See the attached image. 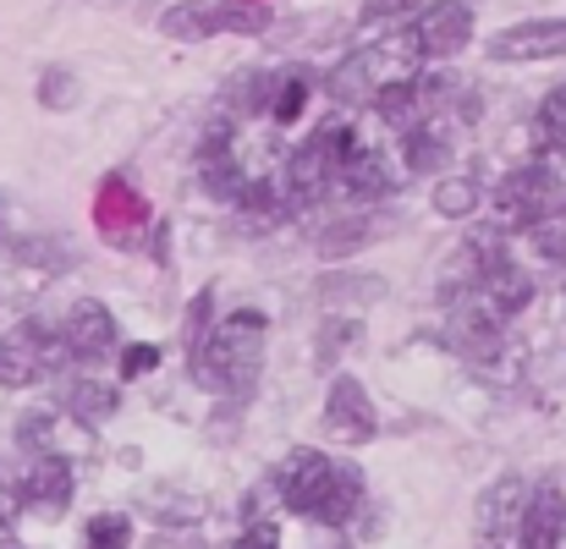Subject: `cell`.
Returning a JSON list of instances; mask_svg holds the SVG:
<instances>
[{
	"instance_id": "6da1fadb",
	"label": "cell",
	"mask_w": 566,
	"mask_h": 549,
	"mask_svg": "<svg viewBox=\"0 0 566 549\" xmlns=\"http://www.w3.org/2000/svg\"><path fill=\"white\" fill-rule=\"evenodd\" d=\"M275 495L292 517H308L319 528H342L364 506V473L353 462H336V456L314 451V445H297L275 467Z\"/></svg>"
},
{
	"instance_id": "7a4b0ae2",
	"label": "cell",
	"mask_w": 566,
	"mask_h": 549,
	"mask_svg": "<svg viewBox=\"0 0 566 549\" xmlns=\"http://www.w3.org/2000/svg\"><path fill=\"white\" fill-rule=\"evenodd\" d=\"M495 209L517 225L528 253L566 258V182L551 166H517L495 187Z\"/></svg>"
},
{
	"instance_id": "3957f363",
	"label": "cell",
	"mask_w": 566,
	"mask_h": 549,
	"mask_svg": "<svg viewBox=\"0 0 566 549\" xmlns=\"http://www.w3.org/2000/svg\"><path fill=\"white\" fill-rule=\"evenodd\" d=\"M264 330H270V319L259 308L226 314L209 330V347L192 368V379L203 390H220V395H248L259 384V368H264Z\"/></svg>"
},
{
	"instance_id": "277c9868",
	"label": "cell",
	"mask_w": 566,
	"mask_h": 549,
	"mask_svg": "<svg viewBox=\"0 0 566 549\" xmlns=\"http://www.w3.org/2000/svg\"><path fill=\"white\" fill-rule=\"evenodd\" d=\"M418 66H423L418 39H412V28H401V33H385L375 44L353 50V55L325 77V88H331V99H342V105H375L385 88L412 83Z\"/></svg>"
},
{
	"instance_id": "5b68a950",
	"label": "cell",
	"mask_w": 566,
	"mask_h": 549,
	"mask_svg": "<svg viewBox=\"0 0 566 549\" xmlns=\"http://www.w3.org/2000/svg\"><path fill=\"white\" fill-rule=\"evenodd\" d=\"M353 149H358V138H353L347 122H325L319 133H308V138L297 144V155L286 160V171H281L286 209H308V203L331 198V192H336V177H342V160H347Z\"/></svg>"
},
{
	"instance_id": "8992f818",
	"label": "cell",
	"mask_w": 566,
	"mask_h": 549,
	"mask_svg": "<svg viewBox=\"0 0 566 549\" xmlns=\"http://www.w3.org/2000/svg\"><path fill=\"white\" fill-rule=\"evenodd\" d=\"M270 11L253 0H177L160 11V33L177 44H198V39H226V33H264Z\"/></svg>"
},
{
	"instance_id": "52a82bcc",
	"label": "cell",
	"mask_w": 566,
	"mask_h": 549,
	"mask_svg": "<svg viewBox=\"0 0 566 549\" xmlns=\"http://www.w3.org/2000/svg\"><path fill=\"white\" fill-rule=\"evenodd\" d=\"M61 358H66V347H61L39 319H22V325H11V330H6V341H0V384L22 390V384L44 379Z\"/></svg>"
},
{
	"instance_id": "ba28073f",
	"label": "cell",
	"mask_w": 566,
	"mask_h": 549,
	"mask_svg": "<svg viewBox=\"0 0 566 549\" xmlns=\"http://www.w3.org/2000/svg\"><path fill=\"white\" fill-rule=\"evenodd\" d=\"M523 511H528V484L512 473V478H495L484 495H479V517H473V534L484 549H517L523 539Z\"/></svg>"
},
{
	"instance_id": "9c48e42d",
	"label": "cell",
	"mask_w": 566,
	"mask_h": 549,
	"mask_svg": "<svg viewBox=\"0 0 566 549\" xmlns=\"http://www.w3.org/2000/svg\"><path fill=\"white\" fill-rule=\"evenodd\" d=\"M490 61L501 66H528V61H562L566 55V17H528V22H512L501 33H490L484 44Z\"/></svg>"
},
{
	"instance_id": "30bf717a",
	"label": "cell",
	"mask_w": 566,
	"mask_h": 549,
	"mask_svg": "<svg viewBox=\"0 0 566 549\" xmlns=\"http://www.w3.org/2000/svg\"><path fill=\"white\" fill-rule=\"evenodd\" d=\"M412 39L423 61H451L473 44V6L468 0H429L412 17Z\"/></svg>"
},
{
	"instance_id": "8fae6325",
	"label": "cell",
	"mask_w": 566,
	"mask_h": 549,
	"mask_svg": "<svg viewBox=\"0 0 566 549\" xmlns=\"http://www.w3.org/2000/svg\"><path fill=\"white\" fill-rule=\"evenodd\" d=\"M325 429L342 434L347 445H369V440L379 434L375 401H369V390H364L353 373H336V379H331V395H325Z\"/></svg>"
},
{
	"instance_id": "7c38bea8",
	"label": "cell",
	"mask_w": 566,
	"mask_h": 549,
	"mask_svg": "<svg viewBox=\"0 0 566 549\" xmlns=\"http://www.w3.org/2000/svg\"><path fill=\"white\" fill-rule=\"evenodd\" d=\"M468 297H473L495 325H506V319H517V314L534 303V281L517 270V258H495V264L468 286Z\"/></svg>"
},
{
	"instance_id": "4fadbf2b",
	"label": "cell",
	"mask_w": 566,
	"mask_h": 549,
	"mask_svg": "<svg viewBox=\"0 0 566 549\" xmlns=\"http://www.w3.org/2000/svg\"><path fill=\"white\" fill-rule=\"evenodd\" d=\"M61 347H66V358H77V363H105V358L116 352V319H111V308L94 303V297H77L72 314H66Z\"/></svg>"
},
{
	"instance_id": "5bb4252c",
	"label": "cell",
	"mask_w": 566,
	"mask_h": 549,
	"mask_svg": "<svg viewBox=\"0 0 566 549\" xmlns=\"http://www.w3.org/2000/svg\"><path fill=\"white\" fill-rule=\"evenodd\" d=\"M566 539V495L562 484H534L528 511H523V539L517 549H562Z\"/></svg>"
},
{
	"instance_id": "9a60e30c",
	"label": "cell",
	"mask_w": 566,
	"mask_h": 549,
	"mask_svg": "<svg viewBox=\"0 0 566 549\" xmlns=\"http://www.w3.org/2000/svg\"><path fill=\"white\" fill-rule=\"evenodd\" d=\"M17 495H22V506H33V511H66V500H72V467L50 451V456H33L28 462V473L17 478Z\"/></svg>"
},
{
	"instance_id": "2e32d148",
	"label": "cell",
	"mask_w": 566,
	"mask_h": 549,
	"mask_svg": "<svg viewBox=\"0 0 566 549\" xmlns=\"http://www.w3.org/2000/svg\"><path fill=\"white\" fill-rule=\"evenodd\" d=\"M451 341H457V352L490 363V358L501 352V325L468 297V303H457V314H451Z\"/></svg>"
},
{
	"instance_id": "e0dca14e",
	"label": "cell",
	"mask_w": 566,
	"mask_h": 549,
	"mask_svg": "<svg viewBox=\"0 0 566 549\" xmlns=\"http://www.w3.org/2000/svg\"><path fill=\"white\" fill-rule=\"evenodd\" d=\"M61 401H66V412H72L77 423H111V418L122 412V390L105 384V379H72V384L61 390Z\"/></svg>"
},
{
	"instance_id": "ac0fdd59",
	"label": "cell",
	"mask_w": 566,
	"mask_h": 549,
	"mask_svg": "<svg viewBox=\"0 0 566 549\" xmlns=\"http://www.w3.org/2000/svg\"><path fill=\"white\" fill-rule=\"evenodd\" d=\"M336 192L342 198H379V192H390V177H385V160H379L375 149H353L347 160H342V177H336Z\"/></svg>"
},
{
	"instance_id": "d6986e66",
	"label": "cell",
	"mask_w": 566,
	"mask_h": 549,
	"mask_svg": "<svg viewBox=\"0 0 566 549\" xmlns=\"http://www.w3.org/2000/svg\"><path fill=\"white\" fill-rule=\"evenodd\" d=\"M308 94H314V72H308V66H297V72H281V77H275V99H270V122L292 127V122L303 116Z\"/></svg>"
},
{
	"instance_id": "ffe728a7",
	"label": "cell",
	"mask_w": 566,
	"mask_h": 549,
	"mask_svg": "<svg viewBox=\"0 0 566 549\" xmlns=\"http://www.w3.org/2000/svg\"><path fill=\"white\" fill-rule=\"evenodd\" d=\"M534 144L545 155H566V83L539 99V110H534Z\"/></svg>"
},
{
	"instance_id": "44dd1931",
	"label": "cell",
	"mask_w": 566,
	"mask_h": 549,
	"mask_svg": "<svg viewBox=\"0 0 566 549\" xmlns=\"http://www.w3.org/2000/svg\"><path fill=\"white\" fill-rule=\"evenodd\" d=\"M369 236H375V220H369V214H347V220H336V225L319 231V253H325V258H347V253H358Z\"/></svg>"
},
{
	"instance_id": "7402d4cb",
	"label": "cell",
	"mask_w": 566,
	"mask_h": 549,
	"mask_svg": "<svg viewBox=\"0 0 566 549\" xmlns=\"http://www.w3.org/2000/svg\"><path fill=\"white\" fill-rule=\"evenodd\" d=\"M446 160H451V144L440 138L434 122H423V127L407 133V166L412 171H429V166H446Z\"/></svg>"
},
{
	"instance_id": "603a6c76",
	"label": "cell",
	"mask_w": 566,
	"mask_h": 549,
	"mask_svg": "<svg viewBox=\"0 0 566 549\" xmlns=\"http://www.w3.org/2000/svg\"><path fill=\"white\" fill-rule=\"evenodd\" d=\"M434 209H440L446 220L473 214V209H479V182H473V177H440V182H434Z\"/></svg>"
},
{
	"instance_id": "cb8c5ba5",
	"label": "cell",
	"mask_w": 566,
	"mask_h": 549,
	"mask_svg": "<svg viewBox=\"0 0 566 549\" xmlns=\"http://www.w3.org/2000/svg\"><path fill=\"white\" fill-rule=\"evenodd\" d=\"M429 0H364V11H358V28L364 33H379V28H396V22H407V17H418Z\"/></svg>"
},
{
	"instance_id": "d4e9b609",
	"label": "cell",
	"mask_w": 566,
	"mask_h": 549,
	"mask_svg": "<svg viewBox=\"0 0 566 549\" xmlns=\"http://www.w3.org/2000/svg\"><path fill=\"white\" fill-rule=\"evenodd\" d=\"M83 545L88 549H127L133 545V522H127V517H116V511H99V517H88Z\"/></svg>"
},
{
	"instance_id": "484cf974",
	"label": "cell",
	"mask_w": 566,
	"mask_h": 549,
	"mask_svg": "<svg viewBox=\"0 0 566 549\" xmlns=\"http://www.w3.org/2000/svg\"><path fill=\"white\" fill-rule=\"evenodd\" d=\"M270 99H275V72H242L231 83V105L237 110H270Z\"/></svg>"
},
{
	"instance_id": "4316f807",
	"label": "cell",
	"mask_w": 566,
	"mask_h": 549,
	"mask_svg": "<svg viewBox=\"0 0 566 549\" xmlns=\"http://www.w3.org/2000/svg\"><path fill=\"white\" fill-rule=\"evenodd\" d=\"M353 341H358V325H353V319L325 325V330H319V363H331V358H336V347H353Z\"/></svg>"
},
{
	"instance_id": "83f0119b",
	"label": "cell",
	"mask_w": 566,
	"mask_h": 549,
	"mask_svg": "<svg viewBox=\"0 0 566 549\" xmlns=\"http://www.w3.org/2000/svg\"><path fill=\"white\" fill-rule=\"evenodd\" d=\"M39 94H44V105H72L77 99V77L72 72H44V88Z\"/></svg>"
},
{
	"instance_id": "f1b7e54d",
	"label": "cell",
	"mask_w": 566,
	"mask_h": 549,
	"mask_svg": "<svg viewBox=\"0 0 566 549\" xmlns=\"http://www.w3.org/2000/svg\"><path fill=\"white\" fill-rule=\"evenodd\" d=\"M155 363H160V352H155V347H127V358H122V379H138V373H149Z\"/></svg>"
},
{
	"instance_id": "f546056e",
	"label": "cell",
	"mask_w": 566,
	"mask_h": 549,
	"mask_svg": "<svg viewBox=\"0 0 566 549\" xmlns=\"http://www.w3.org/2000/svg\"><path fill=\"white\" fill-rule=\"evenodd\" d=\"M237 549H281V534H275V522H253L242 539H237Z\"/></svg>"
}]
</instances>
